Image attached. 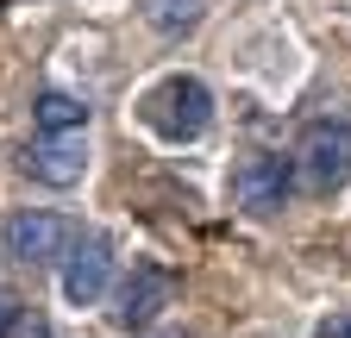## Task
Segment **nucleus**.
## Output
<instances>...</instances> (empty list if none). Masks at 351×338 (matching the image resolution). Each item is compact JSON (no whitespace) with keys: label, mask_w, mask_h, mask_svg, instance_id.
Instances as JSON below:
<instances>
[{"label":"nucleus","mask_w":351,"mask_h":338,"mask_svg":"<svg viewBox=\"0 0 351 338\" xmlns=\"http://www.w3.org/2000/svg\"><path fill=\"white\" fill-rule=\"evenodd\" d=\"M138 119H145V132H157L163 144H195L213 125V94H207L201 75H163V81L145 88Z\"/></svg>","instance_id":"f257e3e1"},{"label":"nucleus","mask_w":351,"mask_h":338,"mask_svg":"<svg viewBox=\"0 0 351 338\" xmlns=\"http://www.w3.org/2000/svg\"><path fill=\"white\" fill-rule=\"evenodd\" d=\"M295 176L314 194H339L351 182V119H314L295 144Z\"/></svg>","instance_id":"f03ea898"},{"label":"nucleus","mask_w":351,"mask_h":338,"mask_svg":"<svg viewBox=\"0 0 351 338\" xmlns=\"http://www.w3.org/2000/svg\"><path fill=\"white\" fill-rule=\"evenodd\" d=\"M0 244H7V257L19 263H69L75 250V226L63 213H44V207H25L0 226Z\"/></svg>","instance_id":"7ed1b4c3"},{"label":"nucleus","mask_w":351,"mask_h":338,"mask_svg":"<svg viewBox=\"0 0 351 338\" xmlns=\"http://www.w3.org/2000/svg\"><path fill=\"white\" fill-rule=\"evenodd\" d=\"M295 188V157H276V151H251L239 169H232V200L245 213H276Z\"/></svg>","instance_id":"20e7f679"},{"label":"nucleus","mask_w":351,"mask_h":338,"mask_svg":"<svg viewBox=\"0 0 351 338\" xmlns=\"http://www.w3.org/2000/svg\"><path fill=\"white\" fill-rule=\"evenodd\" d=\"M163 307H176V276H169V270H157V263H138V270L125 276V288H119L113 320H119L125 332H151Z\"/></svg>","instance_id":"39448f33"},{"label":"nucleus","mask_w":351,"mask_h":338,"mask_svg":"<svg viewBox=\"0 0 351 338\" xmlns=\"http://www.w3.org/2000/svg\"><path fill=\"white\" fill-rule=\"evenodd\" d=\"M25 176L44 182V188H75L88 176V144L82 132H57V138H38L25 151Z\"/></svg>","instance_id":"423d86ee"},{"label":"nucleus","mask_w":351,"mask_h":338,"mask_svg":"<svg viewBox=\"0 0 351 338\" xmlns=\"http://www.w3.org/2000/svg\"><path fill=\"white\" fill-rule=\"evenodd\" d=\"M107 288H113V250L101 238L75 244L69 263H63V301L69 307H95V301H107Z\"/></svg>","instance_id":"0eeeda50"},{"label":"nucleus","mask_w":351,"mask_h":338,"mask_svg":"<svg viewBox=\"0 0 351 338\" xmlns=\"http://www.w3.org/2000/svg\"><path fill=\"white\" fill-rule=\"evenodd\" d=\"M138 13H145V25H151V31L176 38V31H195V25H201L207 0H138Z\"/></svg>","instance_id":"6e6552de"},{"label":"nucleus","mask_w":351,"mask_h":338,"mask_svg":"<svg viewBox=\"0 0 351 338\" xmlns=\"http://www.w3.org/2000/svg\"><path fill=\"white\" fill-rule=\"evenodd\" d=\"M38 125H44V138H57V132H82L88 125V107L75 94H38Z\"/></svg>","instance_id":"1a4fd4ad"},{"label":"nucleus","mask_w":351,"mask_h":338,"mask_svg":"<svg viewBox=\"0 0 351 338\" xmlns=\"http://www.w3.org/2000/svg\"><path fill=\"white\" fill-rule=\"evenodd\" d=\"M19 313H25V301H19V294H13L7 282H0V338L13 332V320H19Z\"/></svg>","instance_id":"9d476101"},{"label":"nucleus","mask_w":351,"mask_h":338,"mask_svg":"<svg viewBox=\"0 0 351 338\" xmlns=\"http://www.w3.org/2000/svg\"><path fill=\"white\" fill-rule=\"evenodd\" d=\"M7 338H51V326H44V313H32V307H25V313L13 320V332H7Z\"/></svg>","instance_id":"9b49d317"},{"label":"nucleus","mask_w":351,"mask_h":338,"mask_svg":"<svg viewBox=\"0 0 351 338\" xmlns=\"http://www.w3.org/2000/svg\"><path fill=\"white\" fill-rule=\"evenodd\" d=\"M320 338H351V313H332V320L320 326Z\"/></svg>","instance_id":"f8f14e48"},{"label":"nucleus","mask_w":351,"mask_h":338,"mask_svg":"<svg viewBox=\"0 0 351 338\" xmlns=\"http://www.w3.org/2000/svg\"><path fill=\"white\" fill-rule=\"evenodd\" d=\"M157 338H207V332H189V326H169V332H157Z\"/></svg>","instance_id":"ddd939ff"}]
</instances>
